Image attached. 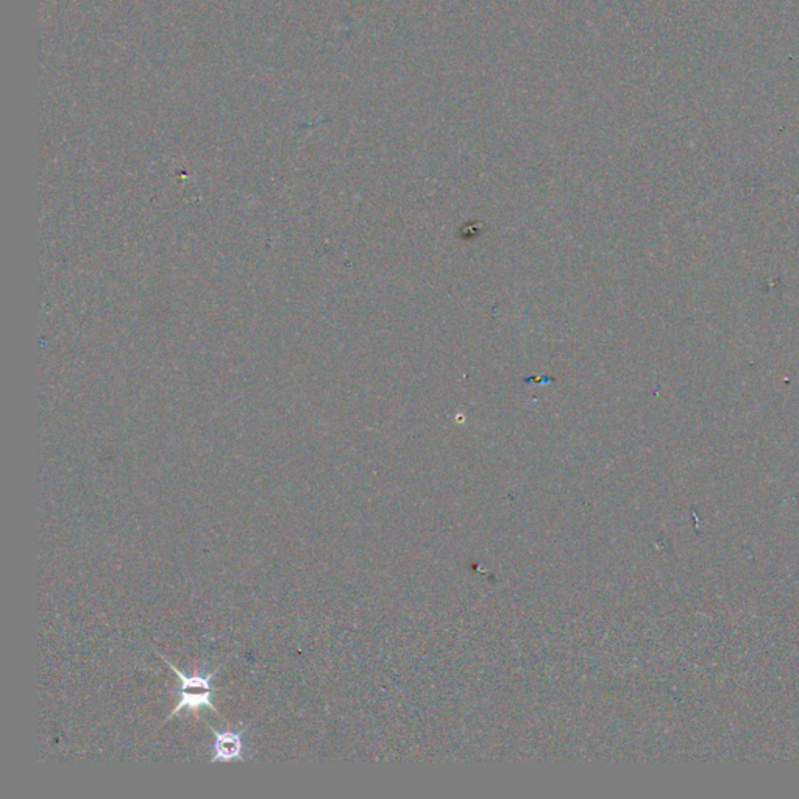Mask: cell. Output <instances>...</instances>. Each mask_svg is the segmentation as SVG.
Returning <instances> with one entry per match:
<instances>
[{
    "label": "cell",
    "mask_w": 799,
    "mask_h": 799,
    "mask_svg": "<svg viewBox=\"0 0 799 799\" xmlns=\"http://www.w3.org/2000/svg\"><path fill=\"white\" fill-rule=\"evenodd\" d=\"M161 658H163V656H161ZM163 661L166 662L172 670H174L178 680L182 681V687H180V703L174 707V710L169 714L167 720L169 718L180 716L182 710H189V713H193L194 716H197V710L204 709V707H208V709H211L212 713H216L219 716L218 707H216L215 703H212V694H215L216 688L211 687V681L215 680L216 673H218L219 669L205 674H186L183 673L182 670H178L174 663L167 661L166 658H163Z\"/></svg>",
    "instance_id": "1"
},
{
    "label": "cell",
    "mask_w": 799,
    "mask_h": 799,
    "mask_svg": "<svg viewBox=\"0 0 799 799\" xmlns=\"http://www.w3.org/2000/svg\"><path fill=\"white\" fill-rule=\"evenodd\" d=\"M207 726L210 728L212 737H215V742H212V750H215V754L211 756V764L233 761L244 762V754H242L244 753L242 736H244L245 729H247L248 726L242 728L241 731L223 732H219L218 729L212 728L211 725L207 723Z\"/></svg>",
    "instance_id": "2"
}]
</instances>
